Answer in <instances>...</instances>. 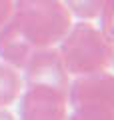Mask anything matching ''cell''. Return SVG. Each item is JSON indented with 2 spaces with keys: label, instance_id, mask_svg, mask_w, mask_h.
Segmentation results:
<instances>
[{
  "label": "cell",
  "instance_id": "obj_1",
  "mask_svg": "<svg viewBox=\"0 0 114 120\" xmlns=\"http://www.w3.org/2000/svg\"><path fill=\"white\" fill-rule=\"evenodd\" d=\"M72 24L62 0H16L0 28V58L22 70L36 50L58 46Z\"/></svg>",
  "mask_w": 114,
  "mask_h": 120
},
{
  "label": "cell",
  "instance_id": "obj_2",
  "mask_svg": "<svg viewBox=\"0 0 114 120\" xmlns=\"http://www.w3.org/2000/svg\"><path fill=\"white\" fill-rule=\"evenodd\" d=\"M56 48L66 72L74 78L108 70L114 56V44L106 40L100 28L86 20L72 24Z\"/></svg>",
  "mask_w": 114,
  "mask_h": 120
},
{
  "label": "cell",
  "instance_id": "obj_3",
  "mask_svg": "<svg viewBox=\"0 0 114 120\" xmlns=\"http://www.w3.org/2000/svg\"><path fill=\"white\" fill-rule=\"evenodd\" d=\"M68 106H96L114 112V74L104 70L76 76L68 86Z\"/></svg>",
  "mask_w": 114,
  "mask_h": 120
},
{
  "label": "cell",
  "instance_id": "obj_4",
  "mask_svg": "<svg viewBox=\"0 0 114 120\" xmlns=\"http://www.w3.org/2000/svg\"><path fill=\"white\" fill-rule=\"evenodd\" d=\"M20 120H68V92L28 86L20 98Z\"/></svg>",
  "mask_w": 114,
  "mask_h": 120
},
{
  "label": "cell",
  "instance_id": "obj_5",
  "mask_svg": "<svg viewBox=\"0 0 114 120\" xmlns=\"http://www.w3.org/2000/svg\"><path fill=\"white\" fill-rule=\"evenodd\" d=\"M26 74L28 86H50V88L68 92L70 86V74L64 68L58 48H42L36 50L26 64L22 66Z\"/></svg>",
  "mask_w": 114,
  "mask_h": 120
},
{
  "label": "cell",
  "instance_id": "obj_6",
  "mask_svg": "<svg viewBox=\"0 0 114 120\" xmlns=\"http://www.w3.org/2000/svg\"><path fill=\"white\" fill-rule=\"evenodd\" d=\"M20 76L14 66L0 62V108H8L20 96Z\"/></svg>",
  "mask_w": 114,
  "mask_h": 120
},
{
  "label": "cell",
  "instance_id": "obj_7",
  "mask_svg": "<svg viewBox=\"0 0 114 120\" xmlns=\"http://www.w3.org/2000/svg\"><path fill=\"white\" fill-rule=\"evenodd\" d=\"M62 2L72 16H76L78 20H86V22L98 18L100 8H102V0H62Z\"/></svg>",
  "mask_w": 114,
  "mask_h": 120
},
{
  "label": "cell",
  "instance_id": "obj_8",
  "mask_svg": "<svg viewBox=\"0 0 114 120\" xmlns=\"http://www.w3.org/2000/svg\"><path fill=\"white\" fill-rule=\"evenodd\" d=\"M68 120H114V112L96 106H80L72 108V112L68 114Z\"/></svg>",
  "mask_w": 114,
  "mask_h": 120
},
{
  "label": "cell",
  "instance_id": "obj_9",
  "mask_svg": "<svg viewBox=\"0 0 114 120\" xmlns=\"http://www.w3.org/2000/svg\"><path fill=\"white\" fill-rule=\"evenodd\" d=\"M98 18H100V32L106 36L108 42L114 44V0H102Z\"/></svg>",
  "mask_w": 114,
  "mask_h": 120
},
{
  "label": "cell",
  "instance_id": "obj_10",
  "mask_svg": "<svg viewBox=\"0 0 114 120\" xmlns=\"http://www.w3.org/2000/svg\"><path fill=\"white\" fill-rule=\"evenodd\" d=\"M12 4H14V0H0V28H2V24L10 18Z\"/></svg>",
  "mask_w": 114,
  "mask_h": 120
},
{
  "label": "cell",
  "instance_id": "obj_11",
  "mask_svg": "<svg viewBox=\"0 0 114 120\" xmlns=\"http://www.w3.org/2000/svg\"><path fill=\"white\" fill-rule=\"evenodd\" d=\"M0 120H14V116L10 114L6 108H0Z\"/></svg>",
  "mask_w": 114,
  "mask_h": 120
},
{
  "label": "cell",
  "instance_id": "obj_12",
  "mask_svg": "<svg viewBox=\"0 0 114 120\" xmlns=\"http://www.w3.org/2000/svg\"><path fill=\"white\" fill-rule=\"evenodd\" d=\"M112 62H114V56H112Z\"/></svg>",
  "mask_w": 114,
  "mask_h": 120
}]
</instances>
